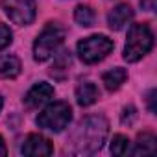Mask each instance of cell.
I'll list each match as a JSON object with an SVG mask.
<instances>
[{
  "instance_id": "6da1fadb",
  "label": "cell",
  "mask_w": 157,
  "mask_h": 157,
  "mask_svg": "<svg viewBox=\"0 0 157 157\" xmlns=\"http://www.w3.org/2000/svg\"><path fill=\"white\" fill-rule=\"evenodd\" d=\"M107 133H109V122L104 117L94 115V117L83 118L70 135L72 153H78V155L96 153L104 146Z\"/></svg>"
},
{
  "instance_id": "7a4b0ae2",
  "label": "cell",
  "mask_w": 157,
  "mask_h": 157,
  "mask_svg": "<svg viewBox=\"0 0 157 157\" xmlns=\"http://www.w3.org/2000/svg\"><path fill=\"white\" fill-rule=\"evenodd\" d=\"M153 46V33L148 24H133L128 32V41L124 46V59L135 63L142 59Z\"/></svg>"
},
{
  "instance_id": "3957f363",
  "label": "cell",
  "mask_w": 157,
  "mask_h": 157,
  "mask_svg": "<svg viewBox=\"0 0 157 157\" xmlns=\"http://www.w3.org/2000/svg\"><path fill=\"white\" fill-rule=\"evenodd\" d=\"M65 41V28L57 22H48L33 43V59L46 61Z\"/></svg>"
},
{
  "instance_id": "277c9868",
  "label": "cell",
  "mask_w": 157,
  "mask_h": 157,
  "mask_svg": "<svg viewBox=\"0 0 157 157\" xmlns=\"http://www.w3.org/2000/svg\"><path fill=\"white\" fill-rule=\"evenodd\" d=\"M115 44L107 35H91L78 43V56L83 63L93 65L102 61L105 56H109Z\"/></svg>"
},
{
  "instance_id": "5b68a950",
  "label": "cell",
  "mask_w": 157,
  "mask_h": 157,
  "mask_svg": "<svg viewBox=\"0 0 157 157\" xmlns=\"http://www.w3.org/2000/svg\"><path fill=\"white\" fill-rule=\"evenodd\" d=\"M70 120H72L70 105L67 102H54L37 117V126L43 129H50L54 133H59L68 126Z\"/></svg>"
},
{
  "instance_id": "8992f818",
  "label": "cell",
  "mask_w": 157,
  "mask_h": 157,
  "mask_svg": "<svg viewBox=\"0 0 157 157\" xmlns=\"http://www.w3.org/2000/svg\"><path fill=\"white\" fill-rule=\"evenodd\" d=\"M2 10L11 22L28 26L35 19V0H2Z\"/></svg>"
},
{
  "instance_id": "52a82bcc",
  "label": "cell",
  "mask_w": 157,
  "mask_h": 157,
  "mask_svg": "<svg viewBox=\"0 0 157 157\" xmlns=\"http://www.w3.org/2000/svg\"><path fill=\"white\" fill-rule=\"evenodd\" d=\"M21 151L24 155H30V157H43V155H52L54 146L46 137H43L39 133H32V135L26 137Z\"/></svg>"
},
{
  "instance_id": "ba28073f",
  "label": "cell",
  "mask_w": 157,
  "mask_h": 157,
  "mask_svg": "<svg viewBox=\"0 0 157 157\" xmlns=\"http://www.w3.org/2000/svg\"><path fill=\"white\" fill-rule=\"evenodd\" d=\"M54 96V87L46 82H41V83H35L24 96V104L26 107L30 109H37L41 105H44L48 100H52Z\"/></svg>"
},
{
  "instance_id": "9c48e42d",
  "label": "cell",
  "mask_w": 157,
  "mask_h": 157,
  "mask_svg": "<svg viewBox=\"0 0 157 157\" xmlns=\"http://www.w3.org/2000/svg\"><path fill=\"white\" fill-rule=\"evenodd\" d=\"M133 19V10L129 4H118L117 8H113L109 13H107V24L111 30L118 32L122 30L129 21Z\"/></svg>"
},
{
  "instance_id": "30bf717a",
  "label": "cell",
  "mask_w": 157,
  "mask_h": 157,
  "mask_svg": "<svg viewBox=\"0 0 157 157\" xmlns=\"http://www.w3.org/2000/svg\"><path fill=\"white\" fill-rule=\"evenodd\" d=\"M98 98H100V91H98V87L94 83L83 82V83L78 85V89H76V102L80 104L82 107L93 105Z\"/></svg>"
},
{
  "instance_id": "8fae6325",
  "label": "cell",
  "mask_w": 157,
  "mask_h": 157,
  "mask_svg": "<svg viewBox=\"0 0 157 157\" xmlns=\"http://www.w3.org/2000/svg\"><path fill=\"white\" fill-rule=\"evenodd\" d=\"M157 150V139L153 133L150 131H144V133H139L137 137V142H135V148H133V155H153Z\"/></svg>"
},
{
  "instance_id": "7c38bea8",
  "label": "cell",
  "mask_w": 157,
  "mask_h": 157,
  "mask_svg": "<svg viewBox=\"0 0 157 157\" xmlns=\"http://www.w3.org/2000/svg\"><path fill=\"white\" fill-rule=\"evenodd\" d=\"M126 80H128V72H126L124 68H120V67L111 68V70H107V72L102 76V83H104L105 89L111 91V93H113V91H118Z\"/></svg>"
},
{
  "instance_id": "4fadbf2b",
  "label": "cell",
  "mask_w": 157,
  "mask_h": 157,
  "mask_svg": "<svg viewBox=\"0 0 157 157\" xmlns=\"http://www.w3.org/2000/svg\"><path fill=\"white\" fill-rule=\"evenodd\" d=\"M21 59L15 56H0V78H17L21 74Z\"/></svg>"
},
{
  "instance_id": "5bb4252c",
  "label": "cell",
  "mask_w": 157,
  "mask_h": 157,
  "mask_svg": "<svg viewBox=\"0 0 157 157\" xmlns=\"http://www.w3.org/2000/svg\"><path fill=\"white\" fill-rule=\"evenodd\" d=\"M74 21L80 24V26H93L94 22V11L89 6H78L74 11Z\"/></svg>"
},
{
  "instance_id": "9a60e30c",
  "label": "cell",
  "mask_w": 157,
  "mask_h": 157,
  "mask_svg": "<svg viewBox=\"0 0 157 157\" xmlns=\"http://www.w3.org/2000/svg\"><path fill=\"white\" fill-rule=\"evenodd\" d=\"M129 150V139L124 135H115L111 142V153L113 155H126Z\"/></svg>"
},
{
  "instance_id": "2e32d148",
  "label": "cell",
  "mask_w": 157,
  "mask_h": 157,
  "mask_svg": "<svg viewBox=\"0 0 157 157\" xmlns=\"http://www.w3.org/2000/svg\"><path fill=\"white\" fill-rule=\"evenodd\" d=\"M68 67H70V54H68V52H63V54H61V57H59V59L56 61V65L52 67L50 74L54 76L57 70H65V72H67V70H68Z\"/></svg>"
},
{
  "instance_id": "e0dca14e",
  "label": "cell",
  "mask_w": 157,
  "mask_h": 157,
  "mask_svg": "<svg viewBox=\"0 0 157 157\" xmlns=\"http://www.w3.org/2000/svg\"><path fill=\"white\" fill-rule=\"evenodd\" d=\"M13 41V33L6 24H0V50H4L6 46H10Z\"/></svg>"
},
{
  "instance_id": "ac0fdd59",
  "label": "cell",
  "mask_w": 157,
  "mask_h": 157,
  "mask_svg": "<svg viewBox=\"0 0 157 157\" xmlns=\"http://www.w3.org/2000/svg\"><path fill=\"white\" fill-rule=\"evenodd\" d=\"M135 117H137V109H135L133 105H128V107L124 109V115H122V122H124V124H133Z\"/></svg>"
},
{
  "instance_id": "d6986e66",
  "label": "cell",
  "mask_w": 157,
  "mask_h": 157,
  "mask_svg": "<svg viewBox=\"0 0 157 157\" xmlns=\"http://www.w3.org/2000/svg\"><path fill=\"white\" fill-rule=\"evenodd\" d=\"M146 100H148V107H150V113H155V105H153V100H155V91H153V89L148 93Z\"/></svg>"
},
{
  "instance_id": "ffe728a7",
  "label": "cell",
  "mask_w": 157,
  "mask_h": 157,
  "mask_svg": "<svg viewBox=\"0 0 157 157\" xmlns=\"http://www.w3.org/2000/svg\"><path fill=\"white\" fill-rule=\"evenodd\" d=\"M140 6L146 11H153L155 10V0H140Z\"/></svg>"
},
{
  "instance_id": "44dd1931",
  "label": "cell",
  "mask_w": 157,
  "mask_h": 157,
  "mask_svg": "<svg viewBox=\"0 0 157 157\" xmlns=\"http://www.w3.org/2000/svg\"><path fill=\"white\" fill-rule=\"evenodd\" d=\"M8 153V148H6V142H4V139L0 137V157H4Z\"/></svg>"
},
{
  "instance_id": "7402d4cb",
  "label": "cell",
  "mask_w": 157,
  "mask_h": 157,
  "mask_svg": "<svg viewBox=\"0 0 157 157\" xmlns=\"http://www.w3.org/2000/svg\"><path fill=\"white\" fill-rule=\"evenodd\" d=\"M2 105H4V100H2V96H0V111H2Z\"/></svg>"
}]
</instances>
